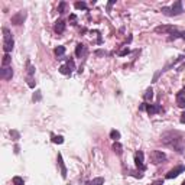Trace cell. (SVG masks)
<instances>
[{"mask_svg": "<svg viewBox=\"0 0 185 185\" xmlns=\"http://www.w3.org/2000/svg\"><path fill=\"white\" fill-rule=\"evenodd\" d=\"M143 158H145V155H143V152L142 150H139V152H136V155H134V163H136V166L139 168V169H145V163H143Z\"/></svg>", "mask_w": 185, "mask_h": 185, "instance_id": "cell-9", "label": "cell"}, {"mask_svg": "<svg viewBox=\"0 0 185 185\" xmlns=\"http://www.w3.org/2000/svg\"><path fill=\"white\" fill-rule=\"evenodd\" d=\"M3 51L6 53H9L12 49H13V45H14V40H13V36L10 33V30L7 27H3Z\"/></svg>", "mask_w": 185, "mask_h": 185, "instance_id": "cell-3", "label": "cell"}, {"mask_svg": "<svg viewBox=\"0 0 185 185\" xmlns=\"http://www.w3.org/2000/svg\"><path fill=\"white\" fill-rule=\"evenodd\" d=\"M110 137L114 140V142H119L120 139V132H117V130H111L110 132Z\"/></svg>", "mask_w": 185, "mask_h": 185, "instance_id": "cell-19", "label": "cell"}, {"mask_svg": "<svg viewBox=\"0 0 185 185\" xmlns=\"http://www.w3.org/2000/svg\"><path fill=\"white\" fill-rule=\"evenodd\" d=\"M113 150H114V152H116V155H121V153H123V146L120 145L119 142H114V143H113Z\"/></svg>", "mask_w": 185, "mask_h": 185, "instance_id": "cell-14", "label": "cell"}, {"mask_svg": "<svg viewBox=\"0 0 185 185\" xmlns=\"http://www.w3.org/2000/svg\"><path fill=\"white\" fill-rule=\"evenodd\" d=\"M65 7H66V3L65 1H61V3H59V7H58V12L61 14H64L65 13Z\"/></svg>", "mask_w": 185, "mask_h": 185, "instance_id": "cell-25", "label": "cell"}, {"mask_svg": "<svg viewBox=\"0 0 185 185\" xmlns=\"http://www.w3.org/2000/svg\"><path fill=\"white\" fill-rule=\"evenodd\" d=\"M181 38H182V39H185V32H181Z\"/></svg>", "mask_w": 185, "mask_h": 185, "instance_id": "cell-35", "label": "cell"}, {"mask_svg": "<svg viewBox=\"0 0 185 185\" xmlns=\"http://www.w3.org/2000/svg\"><path fill=\"white\" fill-rule=\"evenodd\" d=\"M160 142L162 145L176 150L178 153H182L185 147V134L179 130H168L160 134Z\"/></svg>", "mask_w": 185, "mask_h": 185, "instance_id": "cell-1", "label": "cell"}, {"mask_svg": "<svg viewBox=\"0 0 185 185\" xmlns=\"http://www.w3.org/2000/svg\"><path fill=\"white\" fill-rule=\"evenodd\" d=\"M182 185H185V181H184V182H182Z\"/></svg>", "mask_w": 185, "mask_h": 185, "instance_id": "cell-36", "label": "cell"}, {"mask_svg": "<svg viewBox=\"0 0 185 185\" xmlns=\"http://www.w3.org/2000/svg\"><path fill=\"white\" fill-rule=\"evenodd\" d=\"M103 184H104V178L98 176V178H94L92 181H90L87 185H103Z\"/></svg>", "mask_w": 185, "mask_h": 185, "instance_id": "cell-16", "label": "cell"}, {"mask_svg": "<svg viewBox=\"0 0 185 185\" xmlns=\"http://www.w3.org/2000/svg\"><path fill=\"white\" fill-rule=\"evenodd\" d=\"M162 13L165 14V16H178V14H181L184 12V7H182V1H175L173 4H172L171 7H162V10H160Z\"/></svg>", "mask_w": 185, "mask_h": 185, "instance_id": "cell-2", "label": "cell"}, {"mask_svg": "<svg viewBox=\"0 0 185 185\" xmlns=\"http://www.w3.org/2000/svg\"><path fill=\"white\" fill-rule=\"evenodd\" d=\"M52 142H53V143H58V145H61V143H64V137H62V136H56V134H52Z\"/></svg>", "mask_w": 185, "mask_h": 185, "instance_id": "cell-21", "label": "cell"}, {"mask_svg": "<svg viewBox=\"0 0 185 185\" xmlns=\"http://www.w3.org/2000/svg\"><path fill=\"white\" fill-rule=\"evenodd\" d=\"M26 10H20V12H17V13H14L12 16V25H16V26H19V25H22L23 22H25V19H26Z\"/></svg>", "mask_w": 185, "mask_h": 185, "instance_id": "cell-5", "label": "cell"}, {"mask_svg": "<svg viewBox=\"0 0 185 185\" xmlns=\"http://www.w3.org/2000/svg\"><path fill=\"white\" fill-rule=\"evenodd\" d=\"M69 19H71L72 22H75V20H77V16H75V14H71V16H69Z\"/></svg>", "mask_w": 185, "mask_h": 185, "instance_id": "cell-32", "label": "cell"}, {"mask_svg": "<svg viewBox=\"0 0 185 185\" xmlns=\"http://www.w3.org/2000/svg\"><path fill=\"white\" fill-rule=\"evenodd\" d=\"M114 3H116V0H111V1H108V4H107V10H108V12L111 10V6H113Z\"/></svg>", "mask_w": 185, "mask_h": 185, "instance_id": "cell-30", "label": "cell"}, {"mask_svg": "<svg viewBox=\"0 0 185 185\" xmlns=\"http://www.w3.org/2000/svg\"><path fill=\"white\" fill-rule=\"evenodd\" d=\"M40 100V91H36L33 94V101H39Z\"/></svg>", "mask_w": 185, "mask_h": 185, "instance_id": "cell-29", "label": "cell"}, {"mask_svg": "<svg viewBox=\"0 0 185 185\" xmlns=\"http://www.w3.org/2000/svg\"><path fill=\"white\" fill-rule=\"evenodd\" d=\"M129 52H130V49H129V48H124V49H121V51L119 52V55L120 56H124V55H127Z\"/></svg>", "mask_w": 185, "mask_h": 185, "instance_id": "cell-28", "label": "cell"}, {"mask_svg": "<svg viewBox=\"0 0 185 185\" xmlns=\"http://www.w3.org/2000/svg\"><path fill=\"white\" fill-rule=\"evenodd\" d=\"M143 98H145L146 101H150V100L153 98V90H152L150 87H149V88L145 91V94H143Z\"/></svg>", "mask_w": 185, "mask_h": 185, "instance_id": "cell-15", "label": "cell"}, {"mask_svg": "<svg viewBox=\"0 0 185 185\" xmlns=\"http://www.w3.org/2000/svg\"><path fill=\"white\" fill-rule=\"evenodd\" d=\"M84 52H85V46H84L82 43H78V45L75 46V55H77L78 58H81V56L84 55Z\"/></svg>", "mask_w": 185, "mask_h": 185, "instance_id": "cell-13", "label": "cell"}, {"mask_svg": "<svg viewBox=\"0 0 185 185\" xmlns=\"http://www.w3.org/2000/svg\"><path fill=\"white\" fill-rule=\"evenodd\" d=\"M66 65L69 66L71 69H74V61H72V59H68V62H66Z\"/></svg>", "mask_w": 185, "mask_h": 185, "instance_id": "cell-31", "label": "cell"}, {"mask_svg": "<svg viewBox=\"0 0 185 185\" xmlns=\"http://www.w3.org/2000/svg\"><path fill=\"white\" fill-rule=\"evenodd\" d=\"M155 32L156 33H162V35H168V33L176 32V26H173V25H160V26L155 27Z\"/></svg>", "mask_w": 185, "mask_h": 185, "instance_id": "cell-6", "label": "cell"}, {"mask_svg": "<svg viewBox=\"0 0 185 185\" xmlns=\"http://www.w3.org/2000/svg\"><path fill=\"white\" fill-rule=\"evenodd\" d=\"M13 184L14 185H23L25 184V181H23V178H20V176H13Z\"/></svg>", "mask_w": 185, "mask_h": 185, "instance_id": "cell-24", "label": "cell"}, {"mask_svg": "<svg viewBox=\"0 0 185 185\" xmlns=\"http://www.w3.org/2000/svg\"><path fill=\"white\" fill-rule=\"evenodd\" d=\"M74 6H75V9H81V10H85V9H87V4H85L84 1H77Z\"/></svg>", "mask_w": 185, "mask_h": 185, "instance_id": "cell-22", "label": "cell"}, {"mask_svg": "<svg viewBox=\"0 0 185 185\" xmlns=\"http://www.w3.org/2000/svg\"><path fill=\"white\" fill-rule=\"evenodd\" d=\"M0 77L3 79H12V77H13V69H12V66L10 65L1 66V69H0Z\"/></svg>", "mask_w": 185, "mask_h": 185, "instance_id": "cell-7", "label": "cell"}, {"mask_svg": "<svg viewBox=\"0 0 185 185\" xmlns=\"http://www.w3.org/2000/svg\"><path fill=\"white\" fill-rule=\"evenodd\" d=\"M58 165L61 168V176L65 179L66 178V168H65V163H64V159H62V155L58 153Z\"/></svg>", "mask_w": 185, "mask_h": 185, "instance_id": "cell-11", "label": "cell"}, {"mask_svg": "<svg viewBox=\"0 0 185 185\" xmlns=\"http://www.w3.org/2000/svg\"><path fill=\"white\" fill-rule=\"evenodd\" d=\"M10 136L13 137V140H17V139L20 137V134H19V132H16V130H10Z\"/></svg>", "mask_w": 185, "mask_h": 185, "instance_id": "cell-26", "label": "cell"}, {"mask_svg": "<svg viewBox=\"0 0 185 185\" xmlns=\"http://www.w3.org/2000/svg\"><path fill=\"white\" fill-rule=\"evenodd\" d=\"M59 72H61V74H64V75H71L72 69H71L68 65H62L61 68H59Z\"/></svg>", "mask_w": 185, "mask_h": 185, "instance_id": "cell-17", "label": "cell"}, {"mask_svg": "<svg viewBox=\"0 0 185 185\" xmlns=\"http://www.w3.org/2000/svg\"><path fill=\"white\" fill-rule=\"evenodd\" d=\"M181 123H185V111L181 114Z\"/></svg>", "mask_w": 185, "mask_h": 185, "instance_id": "cell-33", "label": "cell"}, {"mask_svg": "<svg viewBox=\"0 0 185 185\" xmlns=\"http://www.w3.org/2000/svg\"><path fill=\"white\" fill-rule=\"evenodd\" d=\"M152 185H163V182H162V181H155Z\"/></svg>", "mask_w": 185, "mask_h": 185, "instance_id": "cell-34", "label": "cell"}, {"mask_svg": "<svg viewBox=\"0 0 185 185\" xmlns=\"http://www.w3.org/2000/svg\"><path fill=\"white\" fill-rule=\"evenodd\" d=\"M26 65H27V77H32V75H33V72H35V68L30 65V62H29V61L26 62Z\"/></svg>", "mask_w": 185, "mask_h": 185, "instance_id": "cell-23", "label": "cell"}, {"mask_svg": "<svg viewBox=\"0 0 185 185\" xmlns=\"http://www.w3.org/2000/svg\"><path fill=\"white\" fill-rule=\"evenodd\" d=\"M55 32L58 33V35H61V33H64V30H65V22L64 20H58L56 23H55Z\"/></svg>", "mask_w": 185, "mask_h": 185, "instance_id": "cell-12", "label": "cell"}, {"mask_svg": "<svg viewBox=\"0 0 185 185\" xmlns=\"http://www.w3.org/2000/svg\"><path fill=\"white\" fill-rule=\"evenodd\" d=\"M185 171V166L184 165H179V166H176V168H173L171 171L166 173V179H172V178H176L179 173H182Z\"/></svg>", "mask_w": 185, "mask_h": 185, "instance_id": "cell-8", "label": "cell"}, {"mask_svg": "<svg viewBox=\"0 0 185 185\" xmlns=\"http://www.w3.org/2000/svg\"><path fill=\"white\" fill-rule=\"evenodd\" d=\"M146 111H147L150 116H153V114H156V113L163 111V108L159 106V104H146Z\"/></svg>", "mask_w": 185, "mask_h": 185, "instance_id": "cell-10", "label": "cell"}, {"mask_svg": "<svg viewBox=\"0 0 185 185\" xmlns=\"http://www.w3.org/2000/svg\"><path fill=\"white\" fill-rule=\"evenodd\" d=\"M149 158H150V162L153 165H159V163H162V162L166 160V155L162 150H152L150 155H149Z\"/></svg>", "mask_w": 185, "mask_h": 185, "instance_id": "cell-4", "label": "cell"}, {"mask_svg": "<svg viewBox=\"0 0 185 185\" xmlns=\"http://www.w3.org/2000/svg\"><path fill=\"white\" fill-rule=\"evenodd\" d=\"M27 85L30 88H35V81H33V77H27Z\"/></svg>", "mask_w": 185, "mask_h": 185, "instance_id": "cell-27", "label": "cell"}, {"mask_svg": "<svg viewBox=\"0 0 185 185\" xmlns=\"http://www.w3.org/2000/svg\"><path fill=\"white\" fill-rule=\"evenodd\" d=\"M53 52H55L56 56H62V55L65 53V46L59 45V46H56V48H55V51H53Z\"/></svg>", "mask_w": 185, "mask_h": 185, "instance_id": "cell-18", "label": "cell"}, {"mask_svg": "<svg viewBox=\"0 0 185 185\" xmlns=\"http://www.w3.org/2000/svg\"><path fill=\"white\" fill-rule=\"evenodd\" d=\"M10 65V55L9 53H4L3 56V62H1V66H7Z\"/></svg>", "mask_w": 185, "mask_h": 185, "instance_id": "cell-20", "label": "cell"}]
</instances>
